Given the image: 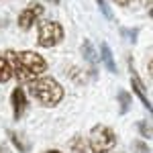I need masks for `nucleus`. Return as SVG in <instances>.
Wrapping results in <instances>:
<instances>
[{
    "mask_svg": "<svg viewBox=\"0 0 153 153\" xmlns=\"http://www.w3.org/2000/svg\"><path fill=\"white\" fill-rule=\"evenodd\" d=\"M10 76H12V70L8 65V61L4 57H0V82H8Z\"/></svg>",
    "mask_w": 153,
    "mask_h": 153,
    "instance_id": "obj_10",
    "label": "nucleus"
},
{
    "mask_svg": "<svg viewBox=\"0 0 153 153\" xmlns=\"http://www.w3.org/2000/svg\"><path fill=\"white\" fill-rule=\"evenodd\" d=\"M135 151L137 153H151V149H149L145 143H135Z\"/></svg>",
    "mask_w": 153,
    "mask_h": 153,
    "instance_id": "obj_16",
    "label": "nucleus"
},
{
    "mask_svg": "<svg viewBox=\"0 0 153 153\" xmlns=\"http://www.w3.org/2000/svg\"><path fill=\"white\" fill-rule=\"evenodd\" d=\"M139 131H141L143 137H147V139L151 137V131H149V123H147V120H141V123H139Z\"/></svg>",
    "mask_w": 153,
    "mask_h": 153,
    "instance_id": "obj_15",
    "label": "nucleus"
},
{
    "mask_svg": "<svg viewBox=\"0 0 153 153\" xmlns=\"http://www.w3.org/2000/svg\"><path fill=\"white\" fill-rule=\"evenodd\" d=\"M8 137H10L12 145H14V147H16L19 151H29V147H27V145H25V143L21 141V139H19V135H16L14 131H8Z\"/></svg>",
    "mask_w": 153,
    "mask_h": 153,
    "instance_id": "obj_13",
    "label": "nucleus"
},
{
    "mask_svg": "<svg viewBox=\"0 0 153 153\" xmlns=\"http://www.w3.org/2000/svg\"><path fill=\"white\" fill-rule=\"evenodd\" d=\"M96 2H98V6H100V10H102V14H104L106 19H112V12H110V8H108L106 0H96Z\"/></svg>",
    "mask_w": 153,
    "mask_h": 153,
    "instance_id": "obj_14",
    "label": "nucleus"
},
{
    "mask_svg": "<svg viewBox=\"0 0 153 153\" xmlns=\"http://www.w3.org/2000/svg\"><path fill=\"white\" fill-rule=\"evenodd\" d=\"M82 55L90 65H96V63H98V55H96V51H94V47H92L90 41H84L82 43Z\"/></svg>",
    "mask_w": 153,
    "mask_h": 153,
    "instance_id": "obj_9",
    "label": "nucleus"
},
{
    "mask_svg": "<svg viewBox=\"0 0 153 153\" xmlns=\"http://www.w3.org/2000/svg\"><path fill=\"white\" fill-rule=\"evenodd\" d=\"M41 14H43V6H41L39 2H33L29 8H25V10L19 14V27H21L23 31L31 29V27L41 19Z\"/></svg>",
    "mask_w": 153,
    "mask_h": 153,
    "instance_id": "obj_5",
    "label": "nucleus"
},
{
    "mask_svg": "<svg viewBox=\"0 0 153 153\" xmlns=\"http://www.w3.org/2000/svg\"><path fill=\"white\" fill-rule=\"evenodd\" d=\"M100 53H102V59H104L106 68H108V71H112V74H117V61H114V55H112V49L108 47L106 43H102L100 45Z\"/></svg>",
    "mask_w": 153,
    "mask_h": 153,
    "instance_id": "obj_8",
    "label": "nucleus"
},
{
    "mask_svg": "<svg viewBox=\"0 0 153 153\" xmlns=\"http://www.w3.org/2000/svg\"><path fill=\"white\" fill-rule=\"evenodd\" d=\"M143 4H145V6H147V8H151V0H141Z\"/></svg>",
    "mask_w": 153,
    "mask_h": 153,
    "instance_id": "obj_18",
    "label": "nucleus"
},
{
    "mask_svg": "<svg viewBox=\"0 0 153 153\" xmlns=\"http://www.w3.org/2000/svg\"><path fill=\"white\" fill-rule=\"evenodd\" d=\"M118 104H120V112L125 114V112L129 110V106H131V96H129V92H118Z\"/></svg>",
    "mask_w": 153,
    "mask_h": 153,
    "instance_id": "obj_12",
    "label": "nucleus"
},
{
    "mask_svg": "<svg viewBox=\"0 0 153 153\" xmlns=\"http://www.w3.org/2000/svg\"><path fill=\"white\" fill-rule=\"evenodd\" d=\"M131 84H133V90H135V94H139L141 102L145 104V108H147V110H151V102L147 100V92H145V88H143V82L139 80V76L135 74V68H131Z\"/></svg>",
    "mask_w": 153,
    "mask_h": 153,
    "instance_id": "obj_7",
    "label": "nucleus"
},
{
    "mask_svg": "<svg viewBox=\"0 0 153 153\" xmlns=\"http://www.w3.org/2000/svg\"><path fill=\"white\" fill-rule=\"evenodd\" d=\"M47 153H59V151H53V149H51V151H47Z\"/></svg>",
    "mask_w": 153,
    "mask_h": 153,
    "instance_id": "obj_20",
    "label": "nucleus"
},
{
    "mask_svg": "<svg viewBox=\"0 0 153 153\" xmlns=\"http://www.w3.org/2000/svg\"><path fill=\"white\" fill-rule=\"evenodd\" d=\"M61 41H63V27L59 23H55V21H43V23H39L37 43L41 47H55Z\"/></svg>",
    "mask_w": 153,
    "mask_h": 153,
    "instance_id": "obj_4",
    "label": "nucleus"
},
{
    "mask_svg": "<svg viewBox=\"0 0 153 153\" xmlns=\"http://www.w3.org/2000/svg\"><path fill=\"white\" fill-rule=\"evenodd\" d=\"M114 145H117V135H114V131L110 129V127L96 125L94 129L90 131L88 149L92 153H108Z\"/></svg>",
    "mask_w": 153,
    "mask_h": 153,
    "instance_id": "obj_3",
    "label": "nucleus"
},
{
    "mask_svg": "<svg viewBox=\"0 0 153 153\" xmlns=\"http://www.w3.org/2000/svg\"><path fill=\"white\" fill-rule=\"evenodd\" d=\"M117 4H120V6H129L131 4V0H114Z\"/></svg>",
    "mask_w": 153,
    "mask_h": 153,
    "instance_id": "obj_17",
    "label": "nucleus"
},
{
    "mask_svg": "<svg viewBox=\"0 0 153 153\" xmlns=\"http://www.w3.org/2000/svg\"><path fill=\"white\" fill-rule=\"evenodd\" d=\"M51 2H59V0H51Z\"/></svg>",
    "mask_w": 153,
    "mask_h": 153,
    "instance_id": "obj_21",
    "label": "nucleus"
},
{
    "mask_svg": "<svg viewBox=\"0 0 153 153\" xmlns=\"http://www.w3.org/2000/svg\"><path fill=\"white\" fill-rule=\"evenodd\" d=\"M0 153H8V151H6V147H4V145H0Z\"/></svg>",
    "mask_w": 153,
    "mask_h": 153,
    "instance_id": "obj_19",
    "label": "nucleus"
},
{
    "mask_svg": "<svg viewBox=\"0 0 153 153\" xmlns=\"http://www.w3.org/2000/svg\"><path fill=\"white\" fill-rule=\"evenodd\" d=\"M74 153H88L90 149H88V143L84 141L82 137H76L74 141H71V147H70Z\"/></svg>",
    "mask_w": 153,
    "mask_h": 153,
    "instance_id": "obj_11",
    "label": "nucleus"
},
{
    "mask_svg": "<svg viewBox=\"0 0 153 153\" xmlns=\"http://www.w3.org/2000/svg\"><path fill=\"white\" fill-rule=\"evenodd\" d=\"M4 59L8 61L12 74L21 82H31L35 78H41V74L47 70V61L35 51H12L8 49Z\"/></svg>",
    "mask_w": 153,
    "mask_h": 153,
    "instance_id": "obj_1",
    "label": "nucleus"
},
{
    "mask_svg": "<svg viewBox=\"0 0 153 153\" xmlns=\"http://www.w3.org/2000/svg\"><path fill=\"white\" fill-rule=\"evenodd\" d=\"M29 94L45 108H53L63 98V88L53 78H35L29 82Z\"/></svg>",
    "mask_w": 153,
    "mask_h": 153,
    "instance_id": "obj_2",
    "label": "nucleus"
},
{
    "mask_svg": "<svg viewBox=\"0 0 153 153\" xmlns=\"http://www.w3.org/2000/svg\"><path fill=\"white\" fill-rule=\"evenodd\" d=\"M10 102H12V112H14V118L19 120V118L23 117V112L27 110V96H25V90L23 88H14L12 90V96H10Z\"/></svg>",
    "mask_w": 153,
    "mask_h": 153,
    "instance_id": "obj_6",
    "label": "nucleus"
}]
</instances>
